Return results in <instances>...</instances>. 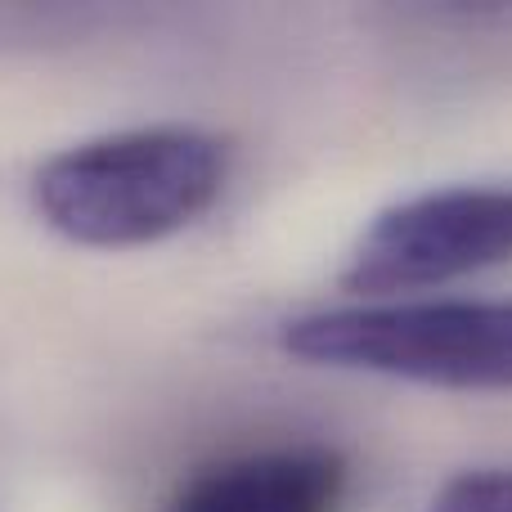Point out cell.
<instances>
[{
	"label": "cell",
	"mask_w": 512,
	"mask_h": 512,
	"mask_svg": "<svg viewBox=\"0 0 512 512\" xmlns=\"http://www.w3.org/2000/svg\"><path fill=\"white\" fill-rule=\"evenodd\" d=\"M234 176L221 131L158 122L59 149L36 167L27 198L45 230L81 248H149L198 225Z\"/></svg>",
	"instance_id": "6da1fadb"
},
{
	"label": "cell",
	"mask_w": 512,
	"mask_h": 512,
	"mask_svg": "<svg viewBox=\"0 0 512 512\" xmlns=\"http://www.w3.org/2000/svg\"><path fill=\"white\" fill-rule=\"evenodd\" d=\"M283 355L441 391H512V297L369 301L279 324Z\"/></svg>",
	"instance_id": "7a4b0ae2"
},
{
	"label": "cell",
	"mask_w": 512,
	"mask_h": 512,
	"mask_svg": "<svg viewBox=\"0 0 512 512\" xmlns=\"http://www.w3.org/2000/svg\"><path fill=\"white\" fill-rule=\"evenodd\" d=\"M512 261V180L445 185L400 198L351 243L342 283L364 297L441 288Z\"/></svg>",
	"instance_id": "3957f363"
},
{
	"label": "cell",
	"mask_w": 512,
	"mask_h": 512,
	"mask_svg": "<svg viewBox=\"0 0 512 512\" xmlns=\"http://www.w3.org/2000/svg\"><path fill=\"white\" fill-rule=\"evenodd\" d=\"M351 463L328 445H265L216 459L176 486L162 512H337Z\"/></svg>",
	"instance_id": "277c9868"
},
{
	"label": "cell",
	"mask_w": 512,
	"mask_h": 512,
	"mask_svg": "<svg viewBox=\"0 0 512 512\" xmlns=\"http://www.w3.org/2000/svg\"><path fill=\"white\" fill-rule=\"evenodd\" d=\"M427 512H512V463L459 472L445 481Z\"/></svg>",
	"instance_id": "5b68a950"
}]
</instances>
